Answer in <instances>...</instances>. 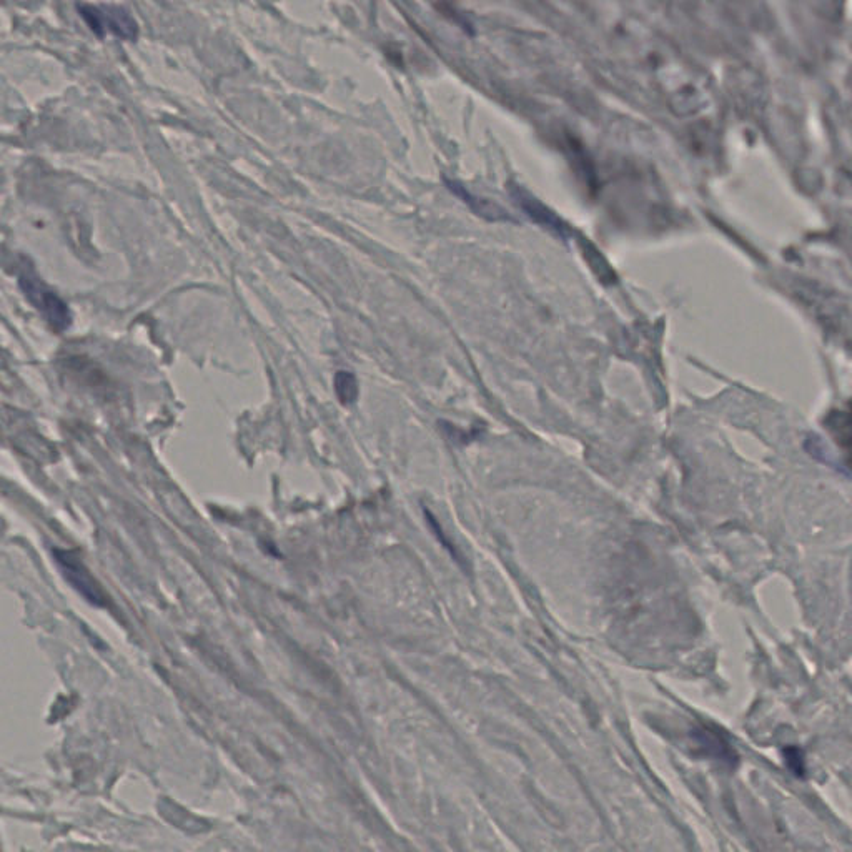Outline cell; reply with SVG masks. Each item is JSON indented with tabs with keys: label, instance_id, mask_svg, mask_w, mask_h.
Returning a JSON list of instances; mask_svg holds the SVG:
<instances>
[{
	"label": "cell",
	"instance_id": "6da1fadb",
	"mask_svg": "<svg viewBox=\"0 0 852 852\" xmlns=\"http://www.w3.org/2000/svg\"><path fill=\"white\" fill-rule=\"evenodd\" d=\"M77 10L87 27L99 39H104L107 35H114L125 42H135L139 39V24L132 12L122 5L79 4Z\"/></svg>",
	"mask_w": 852,
	"mask_h": 852
},
{
	"label": "cell",
	"instance_id": "7a4b0ae2",
	"mask_svg": "<svg viewBox=\"0 0 852 852\" xmlns=\"http://www.w3.org/2000/svg\"><path fill=\"white\" fill-rule=\"evenodd\" d=\"M20 283L25 290V295L30 298V302L39 308V312H42V315L49 320L52 327L57 328V330H64V328L69 327V308L54 292H50L49 288L45 287L39 278L24 275Z\"/></svg>",
	"mask_w": 852,
	"mask_h": 852
},
{
	"label": "cell",
	"instance_id": "3957f363",
	"mask_svg": "<svg viewBox=\"0 0 852 852\" xmlns=\"http://www.w3.org/2000/svg\"><path fill=\"white\" fill-rule=\"evenodd\" d=\"M693 738L696 739L699 748L703 749L704 754L709 758L721 759L726 763H733L736 759L733 746L729 744L728 739L724 738V734L719 729L701 726V728L693 731Z\"/></svg>",
	"mask_w": 852,
	"mask_h": 852
},
{
	"label": "cell",
	"instance_id": "277c9868",
	"mask_svg": "<svg viewBox=\"0 0 852 852\" xmlns=\"http://www.w3.org/2000/svg\"><path fill=\"white\" fill-rule=\"evenodd\" d=\"M446 185H448V189H450L456 197H460V199L465 200L466 204L470 205L471 209L475 210L476 213H480L483 217L493 218V220H495V218L505 217V213L501 212L498 207L488 204L485 200L476 199V197H473L470 192H466L465 187L458 184V182H451V180H448Z\"/></svg>",
	"mask_w": 852,
	"mask_h": 852
},
{
	"label": "cell",
	"instance_id": "5b68a950",
	"mask_svg": "<svg viewBox=\"0 0 852 852\" xmlns=\"http://www.w3.org/2000/svg\"><path fill=\"white\" fill-rule=\"evenodd\" d=\"M335 388H337L338 400H340L343 405H350V403L355 402L358 387L352 373H338L337 380H335Z\"/></svg>",
	"mask_w": 852,
	"mask_h": 852
},
{
	"label": "cell",
	"instance_id": "8992f818",
	"mask_svg": "<svg viewBox=\"0 0 852 852\" xmlns=\"http://www.w3.org/2000/svg\"><path fill=\"white\" fill-rule=\"evenodd\" d=\"M784 763L791 769V773L798 778L806 776V759H804L803 749L798 746H788L784 749Z\"/></svg>",
	"mask_w": 852,
	"mask_h": 852
}]
</instances>
